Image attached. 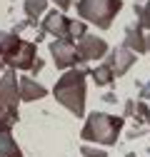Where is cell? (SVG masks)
Returning <instances> with one entry per match:
<instances>
[{
  "instance_id": "obj_1",
  "label": "cell",
  "mask_w": 150,
  "mask_h": 157,
  "mask_svg": "<svg viewBox=\"0 0 150 157\" xmlns=\"http://www.w3.org/2000/svg\"><path fill=\"white\" fill-rule=\"evenodd\" d=\"M85 72L88 70H80V67L63 72V77L58 80V85H55V90H53L55 100H58L60 105H65L73 115H78V117L85 115V92H88L85 90Z\"/></svg>"
},
{
  "instance_id": "obj_2",
  "label": "cell",
  "mask_w": 150,
  "mask_h": 157,
  "mask_svg": "<svg viewBox=\"0 0 150 157\" xmlns=\"http://www.w3.org/2000/svg\"><path fill=\"white\" fill-rule=\"evenodd\" d=\"M123 125L125 120L123 117H115V115H108V112H90L88 122L80 132V137L85 142H98V145H115L118 137L123 132Z\"/></svg>"
},
{
  "instance_id": "obj_3",
  "label": "cell",
  "mask_w": 150,
  "mask_h": 157,
  "mask_svg": "<svg viewBox=\"0 0 150 157\" xmlns=\"http://www.w3.org/2000/svg\"><path fill=\"white\" fill-rule=\"evenodd\" d=\"M18 105H20V85L15 80V72L8 70L0 80V125L10 127L18 122Z\"/></svg>"
},
{
  "instance_id": "obj_4",
  "label": "cell",
  "mask_w": 150,
  "mask_h": 157,
  "mask_svg": "<svg viewBox=\"0 0 150 157\" xmlns=\"http://www.w3.org/2000/svg\"><path fill=\"white\" fill-rule=\"evenodd\" d=\"M120 8H123L120 0H80L78 3V13L100 28H108Z\"/></svg>"
},
{
  "instance_id": "obj_5",
  "label": "cell",
  "mask_w": 150,
  "mask_h": 157,
  "mask_svg": "<svg viewBox=\"0 0 150 157\" xmlns=\"http://www.w3.org/2000/svg\"><path fill=\"white\" fill-rule=\"evenodd\" d=\"M50 52H53V60H55V65H58L60 70H68V67H73L75 63L80 60L78 48L73 45L70 37H65V40H55L50 45Z\"/></svg>"
},
{
  "instance_id": "obj_6",
  "label": "cell",
  "mask_w": 150,
  "mask_h": 157,
  "mask_svg": "<svg viewBox=\"0 0 150 157\" xmlns=\"http://www.w3.org/2000/svg\"><path fill=\"white\" fill-rule=\"evenodd\" d=\"M108 52V43L103 37H95V35H85L83 40L78 43V55L80 60H98Z\"/></svg>"
},
{
  "instance_id": "obj_7",
  "label": "cell",
  "mask_w": 150,
  "mask_h": 157,
  "mask_svg": "<svg viewBox=\"0 0 150 157\" xmlns=\"http://www.w3.org/2000/svg\"><path fill=\"white\" fill-rule=\"evenodd\" d=\"M43 30L55 35L58 40H65V37H70V20L63 13H48L43 20Z\"/></svg>"
},
{
  "instance_id": "obj_8",
  "label": "cell",
  "mask_w": 150,
  "mask_h": 157,
  "mask_svg": "<svg viewBox=\"0 0 150 157\" xmlns=\"http://www.w3.org/2000/svg\"><path fill=\"white\" fill-rule=\"evenodd\" d=\"M20 45H23V40L18 37V33H3L0 30V60H3V65L13 63V57L18 55Z\"/></svg>"
},
{
  "instance_id": "obj_9",
  "label": "cell",
  "mask_w": 150,
  "mask_h": 157,
  "mask_svg": "<svg viewBox=\"0 0 150 157\" xmlns=\"http://www.w3.org/2000/svg\"><path fill=\"white\" fill-rule=\"evenodd\" d=\"M133 63H135V55L130 52L128 48H118V50H112L110 60H108V67L120 77V75H125V70L133 65Z\"/></svg>"
},
{
  "instance_id": "obj_10",
  "label": "cell",
  "mask_w": 150,
  "mask_h": 157,
  "mask_svg": "<svg viewBox=\"0 0 150 157\" xmlns=\"http://www.w3.org/2000/svg\"><path fill=\"white\" fill-rule=\"evenodd\" d=\"M35 60H38V57H35V45L33 43H23L20 45V50H18V55L13 57V63L8 65L10 70H33V65H35Z\"/></svg>"
},
{
  "instance_id": "obj_11",
  "label": "cell",
  "mask_w": 150,
  "mask_h": 157,
  "mask_svg": "<svg viewBox=\"0 0 150 157\" xmlns=\"http://www.w3.org/2000/svg\"><path fill=\"white\" fill-rule=\"evenodd\" d=\"M18 85H20V100L25 102H33V100H40V97H45V87L38 85L35 80H30V77H20L18 80Z\"/></svg>"
},
{
  "instance_id": "obj_12",
  "label": "cell",
  "mask_w": 150,
  "mask_h": 157,
  "mask_svg": "<svg viewBox=\"0 0 150 157\" xmlns=\"http://www.w3.org/2000/svg\"><path fill=\"white\" fill-rule=\"evenodd\" d=\"M0 157H23L10 127H3V125H0Z\"/></svg>"
},
{
  "instance_id": "obj_13",
  "label": "cell",
  "mask_w": 150,
  "mask_h": 157,
  "mask_svg": "<svg viewBox=\"0 0 150 157\" xmlns=\"http://www.w3.org/2000/svg\"><path fill=\"white\" fill-rule=\"evenodd\" d=\"M125 48H128V50L133 48L135 52H145V50H148V40L143 37L140 28H128V35H125Z\"/></svg>"
},
{
  "instance_id": "obj_14",
  "label": "cell",
  "mask_w": 150,
  "mask_h": 157,
  "mask_svg": "<svg viewBox=\"0 0 150 157\" xmlns=\"http://www.w3.org/2000/svg\"><path fill=\"white\" fill-rule=\"evenodd\" d=\"M90 72H93V80H95L98 85H110V82H112V77H115V72H112L108 65H100V67L90 70Z\"/></svg>"
},
{
  "instance_id": "obj_15",
  "label": "cell",
  "mask_w": 150,
  "mask_h": 157,
  "mask_svg": "<svg viewBox=\"0 0 150 157\" xmlns=\"http://www.w3.org/2000/svg\"><path fill=\"white\" fill-rule=\"evenodd\" d=\"M45 0H28L25 3V13L30 15V17H38V15H43L45 13Z\"/></svg>"
},
{
  "instance_id": "obj_16",
  "label": "cell",
  "mask_w": 150,
  "mask_h": 157,
  "mask_svg": "<svg viewBox=\"0 0 150 157\" xmlns=\"http://www.w3.org/2000/svg\"><path fill=\"white\" fill-rule=\"evenodd\" d=\"M88 33H85V23H78V20H70V37H78L83 40Z\"/></svg>"
},
{
  "instance_id": "obj_17",
  "label": "cell",
  "mask_w": 150,
  "mask_h": 157,
  "mask_svg": "<svg viewBox=\"0 0 150 157\" xmlns=\"http://www.w3.org/2000/svg\"><path fill=\"white\" fill-rule=\"evenodd\" d=\"M80 155H83V157H108V152H103V150H98V147H88V145L80 147Z\"/></svg>"
},
{
  "instance_id": "obj_18",
  "label": "cell",
  "mask_w": 150,
  "mask_h": 157,
  "mask_svg": "<svg viewBox=\"0 0 150 157\" xmlns=\"http://www.w3.org/2000/svg\"><path fill=\"white\" fill-rule=\"evenodd\" d=\"M135 117H138V125H140V122L150 120V110H148L143 102H138V105H135Z\"/></svg>"
},
{
  "instance_id": "obj_19",
  "label": "cell",
  "mask_w": 150,
  "mask_h": 157,
  "mask_svg": "<svg viewBox=\"0 0 150 157\" xmlns=\"http://www.w3.org/2000/svg\"><path fill=\"white\" fill-rule=\"evenodd\" d=\"M140 20H143V25H148V28H150V3H148V5H145V10L140 13Z\"/></svg>"
},
{
  "instance_id": "obj_20",
  "label": "cell",
  "mask_w": 150,
  "mask_h": 157,
  "mask_svg": "<svg viewBox=\"0 0 150 157\" xmlns=\"http://www.w3.org/2000/svg\"><path fill=\"white\" fill-rule=\"evenodd\" d=\"M140 95L145 97V100H150V82H145V85L140 87Z\"/></svg>"
},
{
  "instance_id": "obj_21",
  "label": "cell",
  "mask_w": 150,
  "mask_h": 157,
  "mask_svg": "<svg viewBox=\"0 0 150 157\" xmlns=\"http://www.w3.org/2000/svg\"><path fill=\"white\" fill-rule=\"evenodd\" d=\"M125 115H135V102H133V100L125 102Z\"/></svg>"
},
{
  "instance_id": "obj_22",
  "label": "cell",
  "mask_w": 150,
  "mask_h": 157,
  "mask_svg": "<svg viewBox=\"0 0 150 157\" xmlns=\"http://www.w3.org/2000/svg\"><path fill=\"white\" fill-rule=\"evenodd\" d=\"M55 5H58L60 10H65V8H70V0H55Z\"/></svg>"
},
{
  "instance_id": "obj_23",
  "label": "cell",
  "mask_w": 150,
  "mask_h": 157,
  "mask_svg": "<svg viewBox=\"0 0 150 157\" xmlns=\"http://www.w3.org/2000/svg\"><path fill=\"white\" fill-rule=\"evenodd\" d=\"M128 157H135V155H133V152H128Z\"/></svg>"
},
{
  "instance_id": "obj_24",
  "label": "cell",
  "mask_w": 150,
  "mask_h": 157,
  "mask_svg": "<svg viewBox=\"0 0 150 157\" xmlns=\"http://www.w3.org/2000/svg\"><path fill=\"white\" fill-rule=\"evenodd\" d=\"M148 50H150V40H148Z\"/></svg>"
},
{
  "instance_id": "obj_25",
  "label": "cell",
  "mask_w": 150,
  "mask_h": 157,
  "mask_svg": "<svg viewBox=\"0 0 150 157\" xmlns=\"http://www.w3.org/2000/svg\"><path fill=\"white\" fill-rule=\"evenodd\" d=\"M0 67H3V60H0Z\"/></svg>"
},
{
  "instance_id": "obj_26",
  "label": "cell",
  "mask_w": 150,
  "mask_h": 157,
  "mask_svg": "<svg viewBox=\"0 0 150 157\" xmlns=\"http://www.w3.org/2000/svg\"><path fill=\"white\" fill-rule=\"evenodd\" d=\"M148 122H150V120H148Z\"/></svg>"
},
{
  "instance_id": "obj_27",
  "label": "cell",
  "mask_w": 150,
  "mask_h": 157,
  "mask_svg": "<svg viewBox=\"0 0 150 157\" xmlns=\"http://www.w3.org/2000/svg\"><path fill=\"white\" fill-rule=\"evenodd\" d=\"M148 152H150V150H148Z\"/></svg>"
}]
</instances>
